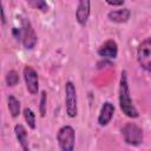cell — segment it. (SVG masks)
<instances>
[{
  "label": "cell",
  "instance_id": "1",
  "mask_svg": "<svg viewBox=\"0 0 151 151\" xmlns=\"http://www.w3.org/2000/svg\"><path fill=\"white\" fill-rule=\"evenodd\" d=\"M119 106L120 110L125 116L129 118H137L139 116L136 106L132 103L131 94H130V87H129V81H127V73L126 71H123L120 74V80H119Z\"/></svg>",
  "mask_w": 151,
  "mask_h": 151
},
{
  "label": "cell",
  "instance_id": "2",
  "mask_svg": "<svg viewBox=\"0 0 151 151\" xmlns=\"http://www.w3.org/2000/svg\"><path fill=\"white\" fill-rule=\"evenodd\" d=\"M122 136L124 142L131 146H138L143 143L144 133L140 126L134 123H127L122 129Z\"/></svg>",
  "mask_w": 151,
  "mask_h": 151
},
{
  "label": "cell",
  "instance_id": "3",
  "mask_svg": "<svg viewBox=\"0 0 151 151\" xmlns=\"http://www.w3.org/2000/svg\"><path fill=\"white\" fill-rule=\"evenodd\" d=\"M57 140L61 151H73L76 144V132L70 125L61 126L57 133Z\"/></svg>",
  "mask_w": 151,
  "mask_h": 151
},
{
  "label": "cell",
  "instance_id": "4",
  "mask_svg": "<svg viewBox=\"0 0 151 151\" xmlns=\"http://www.w3.org/2000/svg\"><path fill=\"white\" fill-rule=\"evenodd\" d=\"M65 109L70 118H74L78 114L77 90L72 81H66L65 84Z\"/></svg>",
  "mask_w": 151,
  "mask_h": 151
},
{
  "label": "cell",
  "instance_id": "5",
  "mask_svg": "<svg viewBox=\"0 0 151 151\" xmlns=\"http://www.w3.org/2000/svg\"><path fill=\"white\" fill-rule=\"evenodd\" d=\"M21 41H22V45L26 50H32L34 48V46L37 45V41H38V37L35 34V31L31 24L29 20L27 19H22V24H21Z\"/></svg>",
  "mask_w": 151,
  "mask_h": 151
},
{
  "label": "cell",
  "instance_id": "6",
  "mask_svg": "<svg viewBox=\"0 0 151 151\" xmlns=\"http://www.w3.org/2000/svg\"><path fill=\"white\" fill-rule=\"evenodd\" d=\"M137 60L143 70L150 72L151 70V40L150 38L144 39L137 50Z\"/></svg>",
  "mask_w": 151,
  "mask_h": 151
},
{
  "label": "cell",
  "instance_id": "7",
  "mask_svg": "<svg viewBox=\"0 0 151 151\" xmlns=\"http://www.w3.org/2000/svg\"><path fill=\"white\" fill-rule=\"evenodd\" d=\"M22 74H24V80H25L27 91L31 94H37L39 91V77L37 71L32 66H25Z\"/></svg>",
  "mask_w": 151,
  "mask_h": 151
},
{
  "label": "cell",
  "instance_id": "8",
  "mask_svg": "<svg viewBox=\"0 0 151 151\" xmlns=\"http://www.w3.org/2000/svg\"><path fill=\"white\" fill-rule=\"evenodd\" d=\"M97 53L104 59H116L118 55V45L112 39L106 40L104 44L100 45Z\"/></svg>",
  "mask_w": 151,
  "mask_h": 151
},
{
  "label": "cell",
  "instance_id": "9",
  "mask_svg": "<svg viewBox=\"0 0 151 151\" xmlns=\"http://www.w3.org/2000/svg\"><path fill=\"white\" fill-rule=\"evenodd\" d=\"M90 13H91V2L87 0L79 1L77 9H76V19H77L78 24L81 26H85L87 24Z\"/></svg>",
  "mask_w": 151,
  "mask_h": 151
},
{
  "label": "cell",
  "instance_id": "10",
  "mask_svg": "<svg viewBox=\"0 0 151 151\" xmlns=\"http://www.w3.org/2000/svg\"><path fill=\"white\" fill-rule=\"evenodd\" d=\"M113 114H114V105L110 101H105L98 116V124L100 126H106L111 122Z\"/></svg>",
  "mask_w": 151,
  "mask_h": 151
},
{
  "label": "cell",
  "instance_id": "11",
  "mask_svg": "<svg viewBox=\"0 0 151 151\" xmlns=\"http://www.w3.org/2000/svg\"><path fill=\"white\" fill-rule=\"evenodd\" d=\"M131 15V11L129 8H122V9H114V11H110L107 13V18L110 21L112 22H117V24H123L126 22L130 19Z\"/></svg>",
  "mask_w": 151,
  "mask_h": 151
},
{
  "label": "cell",
  "instance_id": "12",
  "mask_svg": "<svg viewBox=\"0 0 151 151\" xmlns=\"http://www.w3.org/2000/svg\"><path fill=\"white\" fill-rule=\"evenodd\" d=\"M14 133L17 137L18 143L20 144L21 149L24 151H29V145H28V139H27V131L21 124H17L14 126Z\"/></svg>",
  "mask_w": 151,
  "mask_h": 151
},
{
  "label": "cell",
  "instance_id": "13",
  "mask_svg": "<svg viewBox=\"0 0 151 151\" xmlns=\"http://www.w3.org/2000/svg\"><path fill=\"white\" fill-rule=\"evenodd\" d=\"M7 106L9 110V113L13 118H17L20 114V101L12 94L7 97Z\"/></svg>",
  "mask_w": 151,
  "mask_h": 151
},
{
  "label": "cell",
  "instance_id": "14",
  "mask_svg": "<svg viewBox=\"0 0 151 151\" xmlns=\"http://www.w3.org/2000/svg\"><path fill=\"white\" fill-rule=\"evenodd\" d=\"M22 113H24V118H25L28 127H31L32 130H34L35 126H37L35 125V114H34V112L29 107H25L24 111H22Z\"/></svg>",
  "mask_w": 151,
  "mask_h": 151
},
{
  "label": "cell",
  "instance_id": "15",
  "mask_svg": "<svg viewBox=\"0 0 151 151\" xmlns=\"http://www.w3.org/2000/svg\"><path fill=\"white\" fill-rule=\"evenodd\" d=\"M5 81H6L7 86H11V87L15 86L19 83V74H18V72L14 71V70L8 71L6 73V77H5Z\"/></svg>",
  "mask_w": 151,
  "mask_h": 151
},
{
  "label": "cell",
  "instance_id": "16",
  "mask_svg": "<svg viewBox=\"0 0 151 151\" xmlns=\"http://www.w3.org/2000/svg\"><path fill=\"white\" fill-rule=\"evenodd\" d=\"M27 4H28V6H31L35 9H39L44 13H46L48 11V5L44 0H32V1H27Z\"/></svg>",
  "mask_w": 151,
  "mask_h": 151
},
{
  "label": "cell",
  "instance_id": "17",
  "mask_svg": "<svg viewBox=\"0 0 151 151\" xmlns=\"http://www.w3.org/2000/svg\"><path fill=\"white\" fill-rule=\"evenodd\" d=\"M46 106H47V94L45 91H42L40 97V105H39V111L41 117H45L46 114Z\"/></svg>",
  "mask_w": 151,
  "mask_h": 151
},
{
  "label": "cell",
  "instance_id": "18",
  "mask_svg": "<svg viewBox=\"0 0 151 151\" xmlns=\"http://www.w3.org/2000/svg\"><path fill=\"white\" fill-rule=\"evenodd\" d=\"M106 4L109 5V6H113V7H117V6H123L124 5V1L122 0V1H106Z\"/></svg>",
  "mask_w": 151,
  "mask_h": 151
},
{
  "label": "cell",
  "instance_id": "19",
  "mask_svg": "<svg viewBox=\"0 0 151 151\" xmlns=\"http://www.w3.org/2000/svg\"><path fill=\"white\" fill-rule=\"evenodd\" d=\"M0 13H1V19L5 22V15H4V9H2V2H0Z\"/></svg>",
  "mask_w": 151,
  "mask_h": 151
}]
</instances>
